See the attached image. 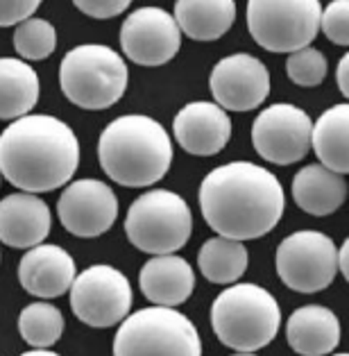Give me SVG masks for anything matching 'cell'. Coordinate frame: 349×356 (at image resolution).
<instances>
[{
  "instance_id": "obj_20",
  "label": "cell",
  "mask_w": 349,
  "mask_h": 356,
  "mask_svg": "<svg viewBox=\"0 0 349 356\" xmlns=\"http://www.w3.org/2000/svg\"><path fill=\"white\" fill-rule=\"evenodd\" d=\"M293 197L302 211L311 216H329L343 207L347 197V181L320 163H311L295 175Z\"/></svg>"
},
{
  "instance_id": "obj_4",
  "label": "cell",
  "mask_w": 349,
  "mask_h": 356,
  "mask_svg": "<svg viewBox=\"0 0 349 356\" xmlns=\"http://www.w3.org/2000/svg\"><path fill=\"white\" fill-rule=\"evenodd\" d=\"M282 307L273 293L257 284H234L213 300L211 327L225 347L252 354L275 341Z\"/></svg>"
},
{
  "instance_id": "obj_8",
  "label": "cell",
  "mask_w": 349,
  "mask_h": 356,
  "mask_svg": "<svg viewBox=\"0 0 349 356\" xmlns=\"http://www.w3.org/2000/svg\"><path fill=\"white\" fill-rule=\"evenodd\" d=\"M320 14L318 0H250L247 28L270 53H298L316 41Z\"/></svg>"
},
{
  "instance_id": "obj_32",
  "label": "cell",
  "mask_w": 349,
  "mask_h": 356,
  "mask_svg": "<svg viewBox=\"0 0 349 356\" xmlns=\"http://www.w3.org/2000/svg\"><path fill=\"white\" fill-rule=\"evenodd\" d=\"M349 241H345L343 245L338 250V257H336V264H338V270L343 273L345 280H349Z\"/></svg>"
},
{
  "instance_id": "obj_34",
  "label": "cell",
  "mask_w": 349,
  "mask_h": 356,
  "mask_svg": "<svg viewBox=\"0 0 349 356\" xmlns=\"http://www.w3.org/2000/svg\"><path fill=\"white\" fill-rule=\"evenodd\" d=\"M232 356H257V354H232Z\"/></svg>"
},
{
  "instance_id": "obj_1",
  "label": "cell",
  "mask_w": 349,
  "mask_h": 356,
  "mask_svg": "<svg viewBox=\"0 0 349 356\" xmlns=\"http://www.w3.org/2000/svg\"><path fill=\"white\" fill-rule=\"evenodd\" d=\"M200 209L218 236L243 243L277 227L286 209V195L275 172L252 161H232L202 179Z\"/></svg>"
},
{
  "instance_id": "obj_5",
  "label": "cell",
  "mask_w": 349,
  "mask_h": 356,
  "mask_svg": "<svg viewBox=\"0 0 349 356\" xmlns=\"http://www.w3.org/2000/svg\"><path fill=\"white\" fill-rule=\"evenodd\" d=\"M127 64L116 50L102 43H84L68 50L59 66V86L73 105L100 111L123 98L127 89Z\"/></svg>"
},
{
  "instance_id": "obj_7",
  "label": "cell",
  "mask_w": 349,
  "mask_h": 356,
  "mask_svg": "<svg viewBox=\"0 0 349 356\" xmlns=\"http://www.w3.org/2000/svg\"><path fill=\"white\" fill-rule=\"evenodd\" d=\"M113 356H202V341L184 314L147 307L123 320L113 338Z\"/></svg>"
},
{
  "instance_id": "obj_33",
  "label": "cell",
  "mask_w": 349,
  "mask_h": 356,
  "mask_svg": "<svg viewBox=\"0 0 349 356\" xmlns=\"http://www.w3.org/2000/svg\"><path fill=\"white\" fill-rule=\"evenodd\" d=\"M21 356H59L57 352H50V350H30V352H25Z\"/></svg>"
},
{
  "instance_id": "obj_35",
  "label": "cell",
  "mask_w": 349,
  "mask_h": 356,
  "mask_svg": "<svg viewBox=\"0 0 349 356\" xmlns=\"http://www.w3.org/2000/svg\"><path fill=\"white\" fill-rule=\"evenodd\" d=\"M331 356H349V354H331Z\"/></svg>"
},
{
  "instance_id": "obj_28",
  "label": "cell",
  "mask_w": 349,
  "mask_h": 356,
  "mask_svg": "<svg viewBox=\"0 0 349 356\" xmlns=\"http://www.w3.org/2000/svg\"><path fill=\"white\" fill-rule=\"evenodd\" d=\"M320 30L325 32V37L331 43L347 46L349 43V3L347 0H336V3L327 5V10H322Z\"/></svg>"
},
{
  "instance_id": "obj_22",
  "label": "cell",
  "mask_w": 349,
  "mask_h": 356,
  "mask_svg": "<svg viewBox=\"0 0 349 356\" xmlns=\"http://www.w3.org/2000/svg\"><path fill=\"white\" fill-rule=\"evenodd\" d=\"M311 147L320 166L345 177L349 172V107L334 105L322 114L311 129Z\"/></svg>"
},
{
  "instance_id": "obj_6",
  "label": "cell",
  "mask_w": 349,
  "mask_h": 356,
  "mask_svg": "<svg viewBox=\"0 0 349 356\" xmlns=\"http://www.w3.org/2000/svg\"><path fill=\"white\" fill-rule=\"evenodd\" d=\"M125 234L136 250L152 257L174 254L193 234V213L186 200L172 191H147L129 204Z\"/></svg>"
},
{
  "instance_id": "obj_17",
  "label": "cell",
  "mask_w": 349,
  "mask_h": 356,
  "mask_svg": "<svg viewBox=\"0 0 349 356\" xmlns=\"http://www.w3.org/2000/svg\"><path fill=\"white\" fill-rule=\"evenodd\" d=\"M52 216L39 195L12 193L0 200V241L16 250H32L48 238Z\"/></svg>"
},
{
  "instance_id": "obj_24",
  "label": "cell",
  "mask_w": 349,
  "mask_h": 356,
  "mask_svg": "<svg viewBox=\"0 0 349 356\" xmlns=\"http://www.w3.org/2000/svg\"><path fill=\"white\" fill-rule=\"evenodd\" d=\"M247 248L238 241H229L222 236L209 238L197 252L200 273L211 284H234L247 270Z\"/></svg>"
},
{
  "instance_id": "obj_16",
  "label": "cell",
  "mask_w": 349,
  "mask_h": 356,
  "mask_svg": "<svg viewBox=\"0 0 349 356\" xmlns=\"http://www.w3.org/2000/svg\"><path fill=\"white\" fill-rule=\"evenodd\" d=\"M77 277L73 257L62 245H41L25 252L19 264V282L34 298L52 300L71 291Z\"/></svg>"
},
{
  "instance_id": "obj_25",
  "label": "cell",
  "mask_w": 349,
  "mask_h": 356,
  "mask_svg": "<svg viewBox=\"0 0 349 356\" xmlns=\"http://www.w3.org/2000/svg\"><path fill=\"white\" fill-rule=\"evenodd\" d=\"M64 316L55 304L50 302H32L19 316L21 338L34 350H48L64 334Z\"/></svg>"
},
{
  "instance_id": "obj_29",
  "label": "cell",
  "mask_w": 349,
  "mask_h": 356,
  "mask_svg": "<svg viewBox=\"0 0 349 356\" xmlns=\"http://www.w3.org/2000/svg\"><path fill=\"white\" fill-rule=\"evenodd\" d=\"M39 5V0H0V28H12L32 19Z\"/></svg>"
},
{
  "instance_id": "obj_11",
  "label": "cell",
  "mask_w": 349,
  "mask_h": 356,
  "mask_svg": "<svg viewBox=\"0 0 349 356\" xmlns=\"http://www.w3.org/2000/svg\"><path fill=\"white\" fill-rule=\"evenodd\" d=\"M313 120L300 107L277 102L263 109L252 125V145L270 163L291 166L311 150Z\"/></svg>"
},
{
  "instance_id": "obj_13",
  "label": "cell",
  "mask_w": 349,
  "mask_h": 356,
  "mask_svg": "<svg viewBox=\"0 0 349 356\" xmlns=\"http://www.w3.org/2000/svg\"><path fill=\"white\" fill-rule=\"evenodd\" d=\"M123 53L138 66H163L179 53L181 32L172 14L161 7H141L120 28Z\"/></svg>"
},
{
  "instance_id": "obj_26",
  "label": "cell",
  "mask_w": 349,
  "mask_h": 356,
  "mask_svg": "<svg viewBox=\"0 0 349 356\" xmlns=\"http://www.w3.org/2000/svg\"><path fill=\"white\" fill-rule=\"evenodd\" d=\"M14 48L23 59L39 62L55 53L57 48V32L50 21L43 19H28L14 30Z\"/></svg>"
},
{
  "instance_id": "obj_3",
  "label": "cell",
  "mask_w": 349,
  "mask_h": 356,
  "mask_svg": "<svg viewBox=\"0 0 349 356\" xmlns=\"http://www.w3.org/2000/svg\"><path fill=\"white\" fill-rule=\"evenodd\" d=\"M172 141L161 123L143 114L118 116L102 129L98 161L120 186L145 188L165 177L172 163Z\"/></svg>"
},
{
  "instance_id": "obj_9",
  "label": "cell",
  "mask_w": 349,
  "mask_h": 356,
  "mask_svg": "<svg viewBox=\"0 0 349 356\" xmlns=\"http://www.w3.org/2000/svg\"><path fill=\"white\" fill-rule=\"evenodd\" d=\"M338 250L327 234L302 229L286 236L277 250V273L288 289L320 293L331 286L338 273Z\"/></svg>"
},
{
  "instance_id": "obj_19",
  "label": "cell",
  "mask_w": 349,
  "mask_h": 356,
  "mask_svg": "<svg viewBox=\"0 0 349 356\" xmlns=\"http://www.w3.org/2000/svg\"><path fill=\"white\" fill-rule=\"evenodd\" d=\"M286 338L293 352L302 356H327L340 343V323L331 309L309 304L291 314L286 323Z\"/></svg>"
},
{
  "instance_id": "obj_12",
  "label": "cell",
  "mask_w": 349,
  "mask_h": 356,
  "mask_svg": "<svg viewBox=\"0 0 349 356\" xmlns=\"http://www.w3.org/2000/svg\"><path fill=\"white\" fill-rule=\"evenodd\" d=\"M57 216L66 232L80 238H95L109 232L118 218V197L100 179L71 181L57 200Z\"/></svg>"
},
{
  "instance_id": "obj_14",
  "label": "cell",
  "mask_w": 349,
  "mask_h": 356,
  "mask_svg": "<svg viewBox=\"0 0 349 356\" xmlns=\"http://www.w3.org/2000/svg\"><path fill=\"white\" fill-rule=\"evenodd\" d=\"M216 105L225 111H252L268 98L270 73L254 55L236 53L220 59L209 77Z\"/></svg>"
},
{
  "instance_id": "obj_15",
  "label": "cell",
  "mask_w": 349,
  "mask_h": 356,
  "mask_svg": "<svg viewBox=\"0 0 349 356\" xmlns=\"http://www.w3.org/2000/svg\"><path fill=\"white\" fill-rule=\"evenodd\" d=\"M177 143L195 157H213L229 143L232 118L216 102L197 100L179 109L172 120Z\"/></svg>"
},
{
  "instance_id": "obj_21",
  "label": "cell",
  "mask_w": 349,
  "mask_h": 356,
  "mask_svg": "<svg viewBox=\"0 0 349 356\" xmlns=\"http://www.w3.org/2000/svg\"><path fill=\"white\" fill-rule=\"evenodd\" d=\"M174 23L193 41H216L236 21V5L232 0H177Z\"/></svg>"
},
{
  "instance_id": "obj_30",
  "label": "cell",
  "mask_w": 349,
  "mask_h": 356,
  "mask_svg": "<svg viewBox=\"0 0 349 356\" xmlns=\"http://www.w3.org/2000/svg\"><path fill=\"white\" fill-rule=\"evenodd\" d=\"M75 7L91 19H113L129 10L127 0H75Z\"/></svg>"
},
{
  "instance_id": "obj_36",
  "label": "cell",
  "mask_w": 349,
  "mask_h": 356,
  "mask_svg": "<svg viewBox=\"0 0 349 356\" xmlns=\"http://www.w3.org/2000/svg\"><path fill=\"white\" fill-rule=\"evenodd\" d=\"M0 177H3V175H0Z\"/></svg>"
},
{
  "instance_id": "obj_23",
  "label": "cell",
  "mask_w": 349,
  "mask_h": 356,
  "mask_svg": "<svg viewBox=\"0 0 349 356\" xmlns=\"http://www.w3.org/2000/svg\"><path fill=\"white\" fill-rule=\"evenodd\" d=\"M39 100V75L23 59L0 57V120L28 116Z\"/></svg>"
},
{
  "instance_id": "obj_18",
  "label": "cell",
  "mask_w": 349,
  "mask_h": 356,
  "mask_svg": "<svg viewBox=\"0 0 349 356\" xmlns=\"http://www.w3.org/2000/svg\"><path fill=\"white\" fill-rule=\"evenodd\" d=\"M138 286L147 300L156 307L174 309L184 304L195 289V273L184 257L163 254L143 264Z\"/></svg>"
},
{
  "instance_id": "obj_10",
  "label": "cell",
  "mask_w": 349,
  "mask_h": 356,
  "mask_svg": "<svg viewBox=\"0 0 349 356\" xmlns=\"http://www.w3.org/2000/svg\"><path fill=\"white\" fill-rule=\"evenodd\" d=\"M71 309L80 323L107 329L127 318L132 309V286L118 268L98 264L75 277Z\"/></svg>"
},
{
  "instance_id": "obj_31",
  "label": "cell",
  "mask_w": 349,
  "mask_h": 356,
  "mask_svg": "<svg viewBox=\"0 0 349 356\" xmlns=\"http://www.w3.org/2000/svg\"><path fill=\"white\" fill-rule=\"evenodd\" d=\"M347 71H349V55H343V59H340L338 64V86H340V93L349 95V77H347Z\"/></svg>"
},
{
  "instance_id": "obj_27",
  "label": "cell",
  "mask_w": 349,
  "mask_h": 356,
  "mask_svg": "<svg viewBox=\"0 0 349 356\" xmlns=\"http://www.w3.org/2000/svg\"><path fill=\"white\" fill-rule=\"evenodd\" d=\"M327 57L318 48H302L291 53L286 62V73L298 86H318L327 77Z\"/></svg>"
},
{
  "instance_id": "obj_2",
  "label": "cell",
  "mask_w": 349,
  "mask_h": 356,
  "mask_svg": "<svg viewBox=\"0 0 349 356\" xmlns=\"http://www.w3.org/2000/svg\"><path fill=\"white\" fill-rule=\"evenodd\" d=\"M80 141L62 118L28 114L0 134V175L23 193H48L73 179Z\"/></svg>"
}]
</instances>
